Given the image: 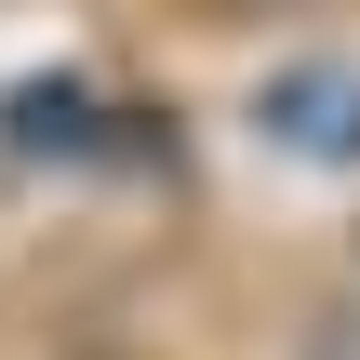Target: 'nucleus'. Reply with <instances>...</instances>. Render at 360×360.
I'll use <instances>...</instances> for the list:
<instances>
[{
    "mask_svg": "<svg viewBox=\"0 0 360 360\" xmlns=\"http://www.w3.org/2000/svg\"><path fill=\"white\" fill-rule=\"evenodd\" d=\"M254 120H267V147H294V160H360V67H281V80L254 94Z\"/></svg>",
    "mask_w": 360,
    "mask_h": 360,
    "instance_id": "1",
    "label": "nucleus"
},
{
    "mask_svg": "<svg viewBox=\"0 0 360 360\" xmlns=\"http://www.w3.org/2000/svg\"><path fill=\"white\" fill-rule=\"evenodd\" d=\"M307 360H360V307H347V321H321V334H307Z\"/></svg>",
    "mask_w": 360,
    "mask_h": 360,
    "instance_id": "2",
    "label": "nucleus"
}]
</instances>
